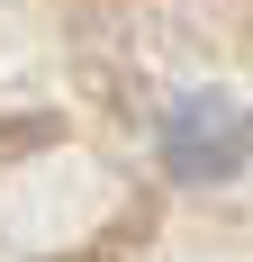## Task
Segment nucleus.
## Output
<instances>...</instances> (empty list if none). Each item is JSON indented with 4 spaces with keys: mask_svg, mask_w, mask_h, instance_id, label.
Listing matches in <instances>:
<instances>
[{
    "mask_svg": "<svg viewBox=\"0 0 253 262\" xmlns=\"http://www.w3.org/2000/svg\"><path fill=\"white\" fill-rule=\"evenodd\" d=\"M154 154L172 181H235L253 163V108L235 91H181L154 127Z\"/></svg>",
    "mask_w": 253,
    "mask_h": 262,
    "instance_id": "1",
    "label": "nucleus"
}]
</instances>
